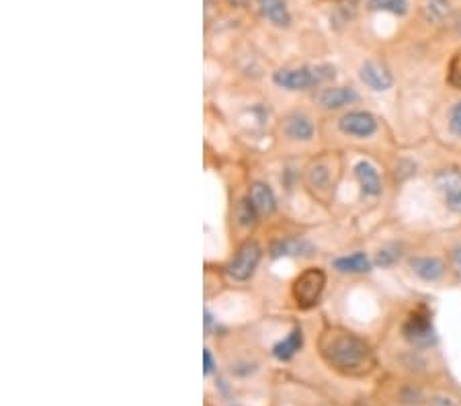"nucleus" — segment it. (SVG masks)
Returning a JSON list of instances; mask_svg holds the SVG:
<instances>
[{
    "label": "nucleus",
    "mask_w": 461,
    "mask_h": 406,
    "mask_svg": "<svg viewBox=\"0 0 461 406\" xmlns=\"http://www.w3.org/2000/svg\"><path fill=\"white\" fill-rule=\"evenodd\" d=\"M257 4L268 23H273L275 27H290L292 13L287 0H257Z\"/></svg>",
    "instance_id": "nucleus-9"
},
{
    "label": "nucleus",
    "mask_w": 461,
    "mask_h": 406,
    "mask_svg": "<svg viewBox=\"0 0 461 406\" xmlns=\"http://www.w3.org/2000/svg\"><path fill=\"white\" fill-rule=\"evenodd\" d=\"M359 76H361V80L365 82V87H369L371 91H377V93L388 91V89H391V84H394L391 74L382 64H377V62H365L363 66H361V70H359Z\"/></svg>",
    "instance_id": "nucleus-8"
},
{
    "label": "nucleus",
    "mask_w": 461,
    "mask_h": 406,
    "mask_svg": "<svg viewBox=\"0 0 461 406\" xmlns=\"http://www.w3.org/2000/svg\"><path fill=\"white\" fill-rule=\"evenodd\" d=\"M254 212H257V208L252 205L250 197L242 199L240 205H238V220H240V224L242 226H252L254 224Z\"/></svg>",
    "instance_id": "nucleus-22"
},
{
    "label": "nucleus",
    "mask_w": 461,
    "mask_h": 406,
    "mask_svg": "<svg viewBox=\"0 0 461 406\" xmlns=\"http://www.w3.org/2000/svg\"><path fill=\"white\" fill-rule=\"evenodd\" d=\"M250 201L257 208V212H261V214H273L277 208V199L271 191V187L265 183H254L250 187Z\"/></svg>",
    "instance_id": "nucleus-14"
},
{
    "label": "nucleus",
    "mask_w": 461,
    "mask_h": 406,
    "mask_svg": "<svg viewBox=\"0 0 461 406\" xmlns=\"http://www.w3.org/2000/svg\"><path fill=\"white\" fill-rule=\"evenodd\" d=\"M447 80L453 89H461V49L451 58L449 62V72H447Z\"/></svg>",
    "instance_id": "nucleus-21"
},
{
    "label": "nucleus",
    "mask_w": 461,
    "mask_h": 406,
    "mask_svg": "<svg viewBox=\"0 0 461 406\" xmlns=\"http://www.w3.org/2000/svg\"><path fill=\"white\" fill-rule=\"evenodd\" d=\"M301 343H304L301 329H293L290 335L273 347V355L279 359V361H287V359H292L301 349Z\"/></svg>",
    "instance_id": "nucleus-15"
},
{
    "label": "nucleus",
    "mask_w": 461,
    "mask_h": 406,
    "mask_svg": "<svg viewBox=\"0 0 461 406\" xmlns=\"http://www.w3.org/2000/svg\"><path fill=\"white\" fill-rule=\"evenodd\" d=\"M283 132L292 140L308 142V140L314 138V123L310 121V118H306L304 113H292L283 121Z\"/></svg>",
    "instance_id": "nucleus-10"
},
{
    "label": "nucleus",
    "mask_w": 461,
    "mask_h": 406,
    "mask_svg": "<svg viewBox=\"0 0 461 406\" xmlns=\"http://www.w3.org/2000/svg\"><path fill=\"white\" fill-rule=\"evenodd\" d=\"M332 265L340 273H365L371 269V263H369L365 253H353L346 257H339Z\"/></svg>",
    "instance_id": "nucleus-16"
},
{
    "label": "nucleus",
    "mask_w": 461,
    "mask_h": 406,
    "mask_svg": "<svg viewBox=\"0 0 461 406\" xmlns=\"http://www.w3.org/2000/svg\"><path fill=\"white\" fill-rule=\"evenodd\" d=\"M410 269L424 281H439L445 273V265L437 257H414L410 259Z\"/></svg>",
    "instance_id": "nucleus-13"
},
{
    "label": "nucleus",
    "mask_w": 461,
    "mask_h": 406,
    "mask_svg": "<svg viewBox=\"0 0 461 406\" xmlns=\"http://www.w3.org/2000/svg\"><path fill=\"white\" fill-rule=\"evenodd\" d=\"M367 8L377 13H391V15H398V17H404L408 15L410 11V4L408 0H367Z\"/></svg>",
    "instance_id": "nucleus-18"
},
{
    "label": "nucleus",
    "mask_w": 461,
    "mask_h": 406,
    "mask_svg": "<svg viewBox=\"0 0 461 406\" xmlns=\"http://www.w3.org/2000/svg\"><path fill=\"white\" fill-rule=\"evenodd\" d=\"M357 99L359 95L351 87H332V89H324L318 95V103L326 109H340V107L353 105Z\"/></svg>",
    "instance_id": "nucleus-11"
},
{
    "label": "nucleus",
    "mask_w": 461,
    "mask_h": 406,
    "mask_svg": "<svg viewBox=\"0 0 461 406\" xmlns=\"http://www.w3.org/2000/svg\"><path fill=\"white\" fill-rule=\"evenodd\" d=\"M457 31H460V35H461V21H460V23H457Z\"/></svg>",
    "instance_id": "nucleus-28"
},
{
    "label": "nucleus",
    "mask_w": 461,
    "mask_h": 406,
    "mask_svg": "<svg viewBox=\"0 0 461 406\" xmlns=\"http://www.w3.org/2000/svg\"><path fill=\"white\" fill-rule=\"evenodd\" d=\"M435 187L443 195L445 205L453 212L461 214V172L457 168H443L435 175Z\"/></svg>",
    "instance_id": "nucleus-6"
},
{
    "label": "nucleus",
    "mask_w": 461,
    "mask_h": 406,
    "mask_svg": "<svg viewBox=\"0 0 461 406\" xmlns=\"http://www.w3.org/2000/svg\"><path fill=\"white\" fill-rule=\"evenodd\" d=\"M453 261H455V267H457V271H460L461 275V248L453 250Z\"/></svg>",
    "instance_id": "nucleus-26"
},
{
    "label": "nucleus",
    "mask_w": 461,
    "mask_h": 406,
    "mask_svg": "<svg viewBox=\"0 0 461 406\" xmlns=\"http://www.w3.org/2000/svg\"><path fill=\"white\" fill-rule=\"evenodd\" d=\"M398 259H400V248L394 246V244L379 248L377 255H375V263L379 265V267H391V265L398 263Z\"/></svg>",
    "instance_id": "nucleus-20"
},
{
    "label": "nucleus",
    "mask_w": 461,
    "mask_h": 406,
    "mask_svg": "<svg viewBox=\"0 0 461 406\" xmlns=\"http://www.w3.org/2000/svg\"><path fill=\"white\" fill-rule=\"evenodd\" d=\"M232 406H242V405H232Z\"/></svg>",
    "instance_id": "nucleus-29"
},
{
    "label": "nucleus",
    "mask_w": 461,
    "mask_h": 406,
    "mask_svg": "<svg viewBox=\"0 0 461 406\" xmlns=\"http://www.w3.org/2000/svg\"><path fill=\"white\" fill-rule=\"evenodd\" d=\"M261 255H263V250H261V246L257 242H252V240L244 242L242 246L238 248L236 257L232 259V263L228 265L230 277H234L236 281L250 279L254 269L261 263Z\"/></svg>",
    "instance_id": "nucleus-5"
},
{
    "label": "nucleus",
    "mask_w": 461,
    "mask_h": 406,
    "mask_svg": "<svg viewBox=\"0 0 461 406\" xmlns=\"http://www.w3.org/2000/svg\"><path fill=\"white\" fill-rule=\"evenodd\" d=\"M214 369H216L214 355H212L209 349H205V351H203V372H205V376H209V374H214Z\"/></svg>",
    "instance_id": "nucleus-24"
},
{
    "label": "nucleus",
    "mask_w": 461,
    "mask_h": 406,
    "mask_svg": "<svg viewBox=\"0 0 461 406\" xmlns=\"http://www.w3.org/2000/svg\"><path fill=\"white\" fill-rule=\"evenodd\" d=\"M402 333H404V338L414 347H431L437 341L431 316L427 312H413L408 320L404 322Z\"/></svg>",
    "instance_id": "nucleus-4"
},
{
    "label": "nucleus",
    "mask_w": 461,
    "mask_h": 406,
    "mask_svg": "<svg viewBox=\"0 0 461 406\" xmlns=\"http://www.w3.org/2000/svg\"><path fill=\"white\" fill-rule=\"evenodd\" d=\"M355 177H357V181H359V185H361V189H363L365 195H369V197H377V195L382 193V179H379V172H377V168L373 167L371 163H367V160L357 163V165H355Z\"/></svg>",
    "instance_id": "nucleus-12"
},
{
    "label": "nucleus",
    "mask_w": 461,
    "mask_h": 406,
    "mask_svg": "<svg viewBox=\"0 0 461 406\" xmlns=\"http://www.w3.org/2000/svg\"><path fill=\"white\" fill-rule=\"evenodd\" d=\"M335 78L332 66H301V68H281L273 74V82L287 91H306Z\"/></svg>",
    "instance_id": "nucleus-2"
},
{
    "label": "nucleus",
    "mask_w": 461,
    "mask_h": 406,
    "mask_svg": "<svg viewBox=\"0 0 461 406\" xmlns=\"http://www.w3.org/2000/svg\"><path fill=\"white\" fill-rule=\"evenodd\" d=\"M449 132L455 136V138H461V101H457L451 109H449Z\"/></svg>",
    "instance_id": "nucleus-23"
},
{
    "label": "nucleus",
    "mask_w": 461,
    "mask_h": 406,
    "mask_svg": "<svg viewBox=\"0 0 461 406\" xmlns=\"http://www.w3.org/2000/svg\"><path fill=\"white\" fill-rule=\"evenodd\" d=\"M312 244L306 240H281L273 246V257L281 255H312Z\"/></svg>",
    "instance_id": "nucleus-19"
},
{
    "label": "nucleus",
    "mask_w": 461,
    "mask_h": 406,
    "mask_svg": "<svg viewBox=\"0 0 461 406\" xmlns=\"http://www.w3.org/2000/svg\"><path fill=\"white\" fill-rule=\"evenodd\" d=\"M422 15L429 23H443L451 15L449 0H422Z\"/></svg>",
    "instance_id": "nucleus-17"
},
{
    "label": "nucleus",
    "mask_w": 461,
    "mask_h": 406,
    "mask_svg": "<svg viewBox=\"0 0 461 406\" xmlns=\"http://www.w3.org/2000/svg\"><path fill=\"white\" fill-rule=\"evenodd\" d=\"M324 286H326V275L322 269H318V267L306 269L293 284V298H295L297 306L312 308L320 300Z\"/></svg>",
    "instance_id": "nucleus-3"
},
{
    "label": "nucleus",
    "mask_w": 461,
    "mask_h": 406,
    "mask_svg": "<svg viewBox=\"0 0 461 406\" xmlns=\"http://www.w3.org/2000/svg\"><path fill=\"white\" fill-rule=\"evenodd\" d=\"M431 406H457L451 398H445V396H439V398H435L433 402H431Z\"/></svg>",
    "instance_id": "nucleus-25"
},
{
    "label": "nucleus",
    "mask_w": 461,
    "mask_h": 406,
    "mask_svg": "<svg viewBox=\"0 0 461 406\" xmlns=\"http://www.w3.org/2000/svg\"><path fill=\"white\" fill-rule=\"evenodd\" d=\"M228 2H230L232 6H242L246 0H228Z\"/></svg>",
    "instance_id": "nucleus-27"
},
{
    "label": "nucleus",
    "mask_w": 461,
    "mask_h": 406,
    "mask_svg": "<svg viewBox=\"0 0 461 406\" xmlns=\"http://www.w3.org/2000/svg\"><path fill=\"white\" fill-rule=\"evenodd\" d=\"M339 127L342 134L355 136V138H369L377 129V121L367 111H351L342 115L339 121Z\"/></svg>",
    "instance_id": "nucleus-7"
},
{
    "label": "nucleus",
    "mask_w": 461,
    "mask_h": 406,
    "mask_svg": "<svg viewBox=\"0 0 461 406\" xmlns=\"http://www.w3.org/2000/svg\"><path fill=\"white\" fill-rule=\"evenodd\" d=\"M324 359L346 376H363L373 367V353L361 336L346 331H328L320 341Z\"/></svg>",
    "instance_id": "nucleus-1"
}]
</instances>
